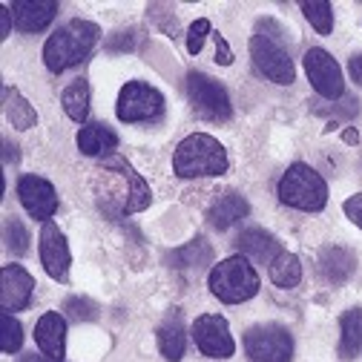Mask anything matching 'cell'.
Segmentation results:
<instances>
[{
  "mask_svg": "<svg viewBox=\"0 0 362 362\" xmlns=\"http://www.w3.org/2000/svg\"><path fill=\"white\" fill-rule=\"evenodd\" d=\"M236 247L242 250L245 259H253L259 264H274V259L282 253V245L276 236H270L262 228H250L236 239Z\"/></svg>",
  "mask_w": 362,
  "mask_h": 362,
  "instance_id": "cell-17",
  "label": "cell"
},
{
  "mask_svg": "<svg viewBox=\"0 0 362 362\" xmlns=\"http://www.w3.org/2000/svg\"><path fill=\"white\" fill-rule=\"evenodd\" d=\"M4 112H6V118H9V124L15 129H32L37 124L35 107L18 93V89H12V86L4 89Z\"/></svg>",
  "mask_w": 362,
  "mask_h": 362,
  "instance_id": "cell-24",
  "label": "cell"
},
{
  "mask_svg": "<svg viewBox=\"0 0 362 362\" xmlns=\"http://www.w3.org/2000/svg\"><path fill=\"white\" fill-rule=\"evenodd\" d=\"M4 239H6V247H9L15 256H23V253L29 250V230L23 228L21 218H6Z\"/></svg>",
  "mask_w": 362,
  "mask_h": 362,
  "instance_id": "cell-30",
  "label": "cell"
},
{
  "mask_svg": "<svg viewBox=\"0 0 362 362\" xmlns=\"http://www.w3.org/2000/svg\"><path fill=\"white\" fill-rule=\"evenodd\" d=\"M342 210H345V216L356 224V228L362 230V193H356V196H351V199H345V204H342Z\"/></svg>",
  "mask_w": 362,
  "mask_h": 362,
  "instance_id": "cell-33",
  "label": "cell"
},
{
  "mask_svg": "<svg viewBox=\"0 0 362 362\" xmlns=\"http://www.w3.org/2000/svg\"><path fill=\"white\" fill-rule=\"evenodd\" d=\"M250 61H253V66L259 69L262 78L274 81L279 86H288V83L296 81L293 61H291V55H288L282 40H274V37L256 32L250 37Z\"/></svg>",
  "mask_w": 362,
  "mask_h": 362,
  "instance_id": "cell-8",
  "label": "cell"
},
{
  "mask_svg": "<svg viewBox=\"0 0 362 362\" xmlns=\"http://www.w3.org/2000/svg\"><path fill=\"white\" fill-rule=\"evenodd\" d=\"M64 310H66V316L72 322H95L101 316V308L93 299H86V296H69Z\"/></svg>",
  "mask_w": 362,
  "mask_h": 362,
  "instance_id": "cell-29",
  "label": "cell"
},
{
  "mask_svg": "<svg viewBox=\"0 0 362 362\" xmlns=\"http://www.w3.org/2000/svg\"><path fill=\"white\" fill-rule=\"evenodd\" d=\"M245 354L253 362H291L293 359V337L285 325L262 322L245 331Z\"/></svg>",
  "mask_w": 362,
  "mask_h": 362,
  "instance_id": "cell-7",
  "label": "cell"
},
{
  "mask_svg": "<svg viewBox=\"0 0 362 362\" xmlns=\"http://www.w3.org/2000/svg\"><path fill=\"white\" fill-rule=\"evenodd\" d=\"M158 351L167 362H178L181 356H185V348H187V331H185V322H181V313H170L167 320L161 322L158 334Z\"/></svg>",
  "mask_w": 362,
  "mask_h": 362,
  "instance_id": "cell-21",
  "label": "cell"
},
{
  "mask_svg": "<svg viewBox=\"0 0 362 362\" xmlns=\"http://www.w3.org/2000/svg\"><path fill=\"white\" fill-rule=\"evenodd\" d=\"M247 213H250V204H247L245 196H239V193H224V196H218V199L210 204L207 221L213 224L216 230H228V228H233V224H239Z\"/></svg>",
  "mask_w": 362,
  "mask_h": 362,
  "instance_id": "cell-18",
  "label": "cell"
},
{
  "mask_svg": "<svg viewBox=\"0 0 362 362\" xmlns=\"http://www.w3.org/2000/svg\"><path fill=\"white\" fill-rule=\"evenodd\" d=\"M270 282H274L276 288L282 291H291L302 282V262L296 253H279L274 259V264H270Z\"/></svg>",
  "mask_w": 362,
  "mask_h": 362,
  "instance_id": "cell-25",
  "label": "cell"
},
{
  "mask_svg": "<svg viewBox=\"0 0 362 362\" xmlns=\"http://www.w3.org/2000/svg\"><path fill=\"white\" fill-rule=\"evenodd\" d=\"M4 158H6V164L18 161V147H12V141H4Z\"/></svg>",
  "mask_w": 362,
  "mask_h": 362,
  "instance_id": "cell-38",
  "label": "cell"
},
{
  "mask_svg": "<svg viewBox=\"0 0 362 362\" xmlns=\"http://www.w3.org/2000/svg\"><path fill=\"white\" fill-rule=\"evenodd\" d=\"M110 49H112V52H129V49H132V32H129V29L115 32V35L110 37Z\"/></svg>",
  "mask_w": 362,
  "mask_h": 362,
  "instance_id": "cell-35",
  "label": "cell"
},
{
  "mask_svg": "<svg viewBox=\"0 0 362 362\" xmlns=\"http://www.w3.org/2000/svg\"><path fill=\"white\" fill-rule=\"evenodd\" d=\"M210 29H213V23H210L207 18H199V21L190 23V29H187V52H190V55H199V52H202L204 37L210 35Z\"/></svg>",
  "mask_w": 362,
  "mask_h": 362,
  "instance_id": "cell-31",
  "label": "cell"
},
{
  "mask_svg": "<svg viewBox=\"0 0 362 362\" xmlns=\"http://www.w3.org/2000/svg\"><path fill=\"white\" fill-rule=\"evenodd\" d=\"M299 9L305 15V21L320 35H331L334 32V6L328 4V0H305Z\"/></svg>",
  "mask_w": 362,
  "mask_h": 362,
  "instance_id": "cell-27",
  "label": "cell"
},
{
  "mask_svg": "<svg viewBox=\"0 0 362 362\" xmlns=\"http://www.w3.org/2000/svg\"><path fill=\"white\" fill-rule=\"evenodd\" d=\"M230 167L228 150L207 132H193L173 153V173L178 178H216Z\"/></svg>",
  "mask_w": 362,
  "mask_h": 362,
  "instance_id": "cell-2",
  "label": "cell"
},
{
  "mask_svg": "<svg viewBox=\"0 0 362 362\" xmlns=\"http://www.w3.org/2000/svg\"><path fill=\"white\" fill-rule=\"evenodd\" d=\"M78 150L93 158H107L118 147V135L104 124H83L78 129Z\"/></svg>",
  "mask_w": 362,
  "mask_h": 362,
  "instance_id": "cell-19",
  "label": "cell"
},
{
  "mask_svg": "<svg viewBox=\"0 0 362 362\" xmlns=\"http://www.w3.org/2000/svg\"><path fill=\"white\" fill-rule=\"evenodd\" d=\"M356 110H359V104H356L354 98H339V101L331 104V107H316V112H325V115H331V118H354Z\"/></svg>",
  "mask_w": 362,
  "mask_h": 362,
  "instance_id": "cell-32",
  "label": "cell"
},
{
  "mask_svg": "<svg viewBox=\"0 0 362 362\" xmlns=\"http://www.w3.org/2000/svg\"><path fill=\"white\" fill-rule=\"evenodd\" d=\"M216 64L218 66H230L233 64V49L221 35H216Z\"/></svg>",
  "mask_w": 362,
  "mask_h": 362,
  "instance_id": "cell-34",
  "label": "cell"
},
{
  "mask_svg": "<svg viewBox=\"0 0 362 362\" xmlns=\"http://www.w3.org/2000/svg\"><path fill=\"white\" fill-rule=\"evenodd\" d=\"M35 342L43 356L64 359L66 354V320L55 310H47L35 325Z\"/></svg>",
  "mask_w": 362,
  "mask_h": 362,
  "instance_id": "cell-16",
  "label": "cell"
},
{
  "mask_svg": "<svg viewBox=\"0 0 362 362\" xmlns=\"http://www.w3.org/2000/svg\"><path fill=\"white\" fill-rule=\"evenodd\" d=\"M362 348V310L351 308L339 316V356L354 359Z\"/></svg>",
  "mask_w": 362,
  "mask_h": 362,
  "instance_id": "cell-23",
  "label": "cell"
},
{
  "mask_svg": "<svg viewBox=\"0 0 362 362\" xmlns=\"http://www.w3.org/2000/svg\"><path fill=\"white\" fill-rule=\"evenodd\" d=\"M40 264L55 282L69 279L72 253H69L66 236L61 233V228L55 221H43V228H40Z\"/></svg>",
  "mask_w": 362,
  "mask_h": 362,
  "instance_id": "cell-12",
  "label": "cell"
},
{
  "mask_svg": "<svg viewBox=\"0 0 362 362\" xmlns=\"http://www.w3.org/2000/svg\"><path fill=\"white\" fill-rule=\"evenodd\" d=\"M187 98H190V107L196 110V115L204 121L221 124V121L233 118V104H230L228 89L204 72L187 75Z\"/></svg>",
  "mask_w": 362,
  "mask_h": 362,
  "instance_id": "cell-5",
  "label": "cell"
},
{
  "mask_svg": "<svg viewBox=\"0 0 362 362\" xmlns=\"http://www.w3.org/2000/svg\"><path fill=\"white\" fill-rule=\"evenodd\" d=\"M342 141H345V144H359V132H356V129H345V132H342Z\"/></svg>",
  "mask_w": 362,
  "mask_h": 362,
  "instance_id": "cell-39",
  "label": "cell"
},
{
  "mask_svg": "<svg viewBox=\"0 0 362 362\" xmlns=\"http://www.w3.org/2000/svg\"><path fill=\"white\" fill-rule=\"evenodd\" d=\"M21 345H23L21 322L15 320L12 313H4V316H0V348H4V354H18Z\"/></svg>",
  "mask_w": 362,
  "mask_h": 362,
  "instance_id": "cell-28",
  "label": "cell"
},
{
  "mask_svg": "<svg viewBox=\"0 0 362 362\" xmlns=\"http://www.w3.org/2000/svg\"><path fill=\"white\" fill-rule=\"evenodd\" d=\"M115 115L124 124H141V121H158L164 115V95L147 81H129L121 86Z\"/></svg>",
  "mask_w": 362,
  "mask_h": 362,
  "instance_id": "cell-6",
  "label": "cell"
},
{
  "mask_svg": "<svg viewBox=\"0 0 362 362\" xmlns=\"http://www.w3.org/2000/svg\"><path fill=\"white\" fill-rule=\"evenodd\" d=\"M9 9H12V18H15V26L26 35L43 32L58 15L55 0H15Z\"/></svg>",
  "mask_w": 362,
  "mask_h": 362,
  "instance_id": "cell-15",
  "label": "cell"
},
{
  "mask_svg": "<svg viewBox=\"0 0 362 362\" xmlns=\"http://www.w3.org/2000/svg\"><path fill=\"white\" fill-rule=\"evenodd\" d=\"M21 362H64V359H49V356H37V354H29V356H23Z\"/></svg>",
  "mask_w": 362,
  "mask_h": 362,
  "instance_id": "cell-40",
  "label": "cell"
},
{
  "mask_svg": "<svg viewBox=\"0 0 362 362\" xmlns=\"http://www.w3.org/2000/svg\"><path fill=\"white\" fill-rule=\"evenodd\" d=\"M279 202L302 213H320L328 204V185L310 164L296 161L279 178Z\"/></svg>",
  "mask_w": 362,
  "mask_h": 362,
  "instance_id": "cell-3",
  "label": "cell"
},
{
  "mask_svg": "<svg viewBox=\"0 0 362 362\" xmlns=\"http://www.w3.org/2000/svg\"><path fill=\"white\" fill-rule=\"evenodd\" d=\"M207 288L210 293L224 302V305H239L247 302L259 293L262 282L256 267L245 259V256H230V259H221L207 276Z\"/></svg>",
  "mask_w": 362,
  "mask_h": 362,
  "instance_id": "cell-4",
  "label": "cell"
},
{
  "mask_svg": "<svg viewBox=\"0 0 362 362\" xmlns=\"http://www.w3.org/2000/svg\"><path fill=\"white\" fill-rule=\"evenodd\" d=\"M356 270V256L348 247H325L320 253V274L331 285H342L354 276Z\"/></svg>",
  "mask_w": 362,
  "mask_h": 362,
  "instance_id": "cell-20",
  "label": "cell"
},
{
  "mask_svg": "<svg viewBox=\"0 0 362 362\" xmlns=\"http://www.w3.org/2000/svg\"><path fill=\"white\" fill-rule=\"evenodd\" d=\"M18 199L35 221H52V216L58 213V193L52 187V181L40 175H21Z\"/></svg>",
  "mask_w": 362,
  "mask_h": 362,
  "instance_id": "cell-11",
  "label": "cell"
},
{
  "mask_svg": "<svg viewBox=\"0 0 362 362\" xmlns=\"http://www.w3.org/2000/svg\"><path fill=\"white\" fill-rule=\"evenodd\" d=\"M35 293V279L26 267L21 264H6L0 270V308L4 313H18L26 310Z\"/></svg>",
  "mask_w": 362,
  "mask_h": 362,
  "instance_id": "cell-13",
  "label": "cell"
},
{
  "mask_svg": "<svg viewBox=\"0 0 362 362\" xmlns=\"http://www.w3.org/2000/svg\"><path fill=\"white\" fill-rule=\"evenodd\" d=\"M61 104H64V112H66L72 121L83 124V121L89 118V83H86L83 78H75V81L64 89Z\"/></svg>",
  "mask_w": 362,
  "mask_h": 362,
  "instance_id": "cell-26",
  "label": "cell"
},
{
  "mask_svg": "<svg viewBox=\"0 0 362 362\" xmlns=\"http://www.w3.org/2000/svg\"><path fill=\"white\" fill-rule=\"evenodd\" d=\"M104 170L118 173V175L127 181V202H124V210H127V213H141V210L150 207L153 190H150V185L139 175V170H135L127 158H121V156H107V158H104Z\"/></svg>",
  "mask_w": 362,
  "mask_h": 362,
  "instance_id": "cell-14",
  "label": "cell"
},
{
  "mask_svg": "<svg viewBox=\"0 0 362 362\" xmlns=\"http://www.w3.org/2000/svg\"><path fill=\"white\" fill-rule=\"evenodd\" d=\"M193 342L210 359H230L236 354V342L230 325L218 313H202L193 322Z\"/></svg>",
  "mask_w": 362,
  "mask_h": 362,
  "instance_id": "cell-10",
  "label": "cell"
},
{
  "mask_svg": "<svg viewBox=\"0 0 362 362\" xmlns=\"http://www.w3.org/2000/svg\"><path fill=\"white\" fill-rule=\"evenodd\" d=\"M348 72H351L354 83H359V86H362V55H354V58L348 61Z\"/></svg>",
  "mask_w": 362,
  "mask_h": 362,
  "instance_id": "cell-37",
  "label": "cell"
},
{
  "mask_svg": "<svg viewBox=\"0 0 362 362\" xmlns=\"http://www.w3.org/2000/svg\"><path fill=\"white\" fill-rule=\"evenodd\" d=\"M305 75L313 86V93H320L328 101H339L345 98V78L342 69L337 64V58L331 52H325L322 47H313L305 52Z\"/></svg>",
  "mask_w": 362,
  "mask_h": 362,
  "instance_id": "cell-9",
  "label": "cell"
},
{
  "mask_svg": "<svg viewBox=\"0 0 362 362\" xmlns=\"http://www.w3.org/2000/svg\"><path fill=\"white\" fill-rule=\"evenodd\" d=\"M167 262L175 267V270H202V267H207L210 262H213V247H210V242L207 239H193V242H187V245H181V247H175L170 256H167Z\"/></svg>",
  "mask_w": 362,
  "mask_h": 362,
  "instance_id": "cell-22",
  "label": "cell"
},
{
  "mask_svg": "<svg viewBox=\"0 0 362 362\" xmlns=\"http://www.w3.org/2000/svg\"><path fill=\"white\" fill-rule=\"evenodd\" d=\"M101 40V26L93 21L72 18L61 29L49 35V40L43 43V64L49 72H66L69 66H78L93 55V49Z\"/></svg>",
  "mask_w": 362,
  "mask_h": 362,
  "instance_id": "cell-1",
  "label": "cell"
},
{
  "mask_svg": "<svg viewBox=\"0 0 362 362\" xmlns=\"http://www.w3.org/2000/svg\"><path fill=\"white\" fill-rule=\"evenodd\" d=\"M9 32H12V9L9 6H0V37H9Z\"/></svg>",
  "mask_w": 362,
  "mask_h": 362,
  "instance_id": "cell-36",
  "label": "cell"
}]
</instances>
